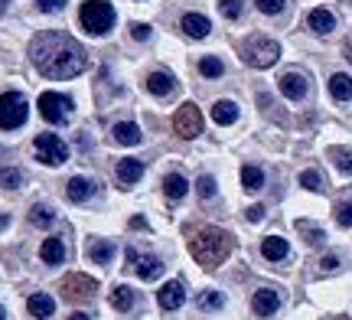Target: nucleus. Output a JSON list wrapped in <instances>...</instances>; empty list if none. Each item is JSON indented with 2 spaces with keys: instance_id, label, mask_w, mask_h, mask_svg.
I'll use <instances>...</instances> for the list:
<instances>
[{
  "instance_id": "obj_1",
  "label": "nucleus",
  "mask_w": 352,
  "mask_h": 320,
  "mask_svg": "<svg viewBox=\"0 0 352 320\" xmlns=\"http://www.w3.org/2000/svg\"><path fill=\"white\" fill-rule=\"evenodd\" d=\"M30 59L46 78H76L85 72L88 52L78 39L65 36V33H39L30 46Z\"/></svg>"
},
{
  "instance_id": "obj_2",
  "label": "nucleus",
  "mask_w": 352,
  "mask_h": 320,
  "mask_svg": "<svg viewBox=\"0 0 352 320\" xmlns=\"http://www.w3.org/2000/svg\"><path fill=\"white\" fill-rule=\"evenodd\" d=\"M232 235L226 229H219V226H199V229L189 232V255L199 262L202 268H219L228 255H232Z\"/></svg>"
},
{
  "instance_id": "obj_3",
  "label": "nucleus",
  "mask_w": 352,
  "mask_h": 320,
  "mask_svg": "<svg viewBox=\"0 0 352 320\" xmlns=\"http://www.w3.org/2000/svg\"><path fill=\"white\" fill-rule=\"evenodd\" d=\"M78 20H82V26H85L91 36H104L114 26V10H111V3H104V0H85Z\"/></svg>"
},
{
  "instance_id": "obj_4",
  "label": "nucleus",
  "mask_w": 352,
  "mask_h": 320,
  "mask_svg": "<svg viewBox=\"0 0 352 320\" xmlns=\"http://www.w3.org/2000/svg\"><path fill=\"white\" fill-rule=\"evenodd\" d=\"M241 56H245V63L254 65V69H271V65L280 59V46H277L274 39L252 36L241 43Z\"/></svg>"
},
{
  "instance_id": "obj_5",
  "label": "nucleus",
  "mask_w": 352,
  "mask_h": 320,
  "mask_svg": "<svg viewBox=\"0 0 352 320\" xmlns=\"http://www.w3.org/2000/svg\"><path fill=\"white\" fill-rule=\"evenodd\" d=\"M30 115V108H26V98L20 92H3L0 95V128L3 131H13L20 128Z\"/></svg>"
},
{
  "instance_id": "obj_6",
  "label": "nucleus",
  "mask_w": 352,
  "mask_h": 320,
  "mask_svg": "<svg viewBox=\"0 0 352 320\" xmlns=\"http://www.w3.org/2000/svg\"><path fill=\"white\" fill-rule=\"evenodd\" d=\"M72 98H65L59 92H43L39 95V115L46 118L50 125H65L69 118H72Z\"/></svg>"
},
{
  "instance_id": "obj_7",
  "label": "nucleus",
  "mask_w": 352,
  "mask_h": 320,
  "mask_svg": "<svg viewBox=\"0 0 352 320\" xmlns=\"http://www.w3.org/2000/svg\"><path fill=\"white\" fill-rule=\"evenodd\" d=\"M173 131L179 134V138H186V141L199 138L202 134V111L192 102L179 105V108H176V115H173Z\"/></svg>"
},
{
  "instance_id": "obj_8",
  "label": "nucleus",
  "mask_w": 352,
  "mask_h": 320,
  "mask_svg": "<svg viewBox=\"0 0 352 320\" xmlns=\"http://www.w3.org/2000/svg\"><path fill=\"white\" fill-rule=\"evenodd\" d=\"M33 147H36L39 160H43V164H50V167H59V164L69 160V147H65V141H59L56 134H36Z\"/></svg>"
},
{
  "instance_id": "obj_9",
  "label": "nucleus",
  "mask_w": 352,
  "mask_h": 320,
  "mask_svg": "<svg viewBox=\"0 0 352 320\" xmlns=\"http://www.w3.org/2000/svg\"><path fill=\"white\" fill-rule=\"evenodd\" d=\"M59 288H63V295L69 297V301H91L95 291H98L95 278H88V275H69V278H63Z\"/></svg>"
},
{
  "instance_id": "obj_10",
  "label": "nucleus",
  "mask_w": 352,
  "mask_h": 320,
  "mask_svg": "<svg viewBox=\"0 0 352 320\" xmlns=\"http://www.w3.org/2000/svg\"><path fill=\"white\" fill-rule=\"evenodd\" d=\"M127 262L134 265V271H138L144 281H157V278L164 275V262L153 255H140L138 248H127Z\"/></svg>"
},
{
  "instance_id": "obj_11",
  "label": "nucleus",
  "mask_w": 352,
  "mask_h": 320,
  "mask_svg": "<svg viewBox=\"0 0 352 320\" xmlns=\"http://www.w3.org/2000/svg\"><path fill=\"white\" fill-rule=\"evenodd\" d=\"M277 85H280V95L290 98V102H300V98H307V92H310V82L300 72H284V76L277 78Z\"/></svg>"
},
{
  "instance_id": "obj_12",
  "label": "nucleus",
  "mask_w": 352,
  "mask_h": 320,
  "mask_svg": "<svg viewBox=\"0 0 352 320\" xmlns=\"http://www.w3.org/2000/svg\"><path fill=\"white\" fill-rule=\"evenodd\" d=\"M252 308L258 317H271V314H277V308H280V295H277L274 288H261V291H254Z\"/></svg>"
},
{
  "instance_id": "obj_13",
  "label": "nucleus",
  "mask_w": 352,
  "mask_h": 320,
  "mask_svg": "<svg viewBox=\"0 0 352 320\" xmlns=\"http://www.w3.org/2000/svg\"><path fill=\"white\" fill-rule=\"evenodd\" d=\"M183 301H186V288H183V281H166L164 288H160V308L164 310L183 308Z\"/></svg>"
},
{
  "instance_id": "obj_14",
  "label": "nucleus",
  "mask_w": 352,
  "mask_h": 320,
  "mask_svg": "<svg viewBox=\"0 0 352 320\" xmlns=\"http://www.w3.org/2000/svg\"><path fill=\"white\" fill-rule=\"evenodd\" d=\"M179 26H183V30H186V36H192V39H206L209 33H212V23H209L202 13H186Z\"/></svg>"
},
{
  "instance_id": "obj_15",
  "label": "nucleus",
  "mask_w": 352,
  "mask_h": 320,
  "mask_svg": "<svg viewBox=\"0 0 352 320\" xmlns=\"http://www.w3.org/2000/svg\"><path fill=\"white\" fill-rule=\"evenodd\" d=\"M261 255L267 258V262H284V258L290 255L287 239H280V235H267V239L261 242Z\"/></svg>"
},
{
  "instance_id": "obj_16",
  "label": "nucleus",
  "mask_w": 352,
  "mask_h": 320,
  "mask_svg": "<svg viewBox=\"0 0 352 320\" xmlns=\"http://www.w3.org/2000/svg\"><path fill=\"white\" fill-rule=\"evenodd\" d=\"M307 23H310V30H314V33L327 36V33H333V30H336V17H333L329 10H323V7H316V10H310Z\"/></svg>"
},
{
  "instance_id": "obj_17",
  "label": "nucleus",
  "mask_w": 352,
  "mask_h": 320,
  "mask_svg": "<svg viewBox=\"0 0 352 320\" xmlns=\"http://www.w3.org/2000/svg\"><path fill=\"white\" fill-rule=\"evenodd\" d=\"M91 193H95V183H91L88 177H72L69 183H65V196H69L72 203H85Z\"/></svg>"
},
{
  "instance_id": "obj_18",
  "label": "nucleus",
  "mask_w": 352,
  "mask_h": 320,
  "mask_svg": "<svg viewBox=\"0 0 352 320\" xmlns=\"http://www.w3.org/2000/svg\"><path fill=\"white\" fill-rule=\"evenodd\" d=\"M114 141L134 147V144L144 141V134H140V128L134 125V121H121V125H114Z\"/></svg>"
},
{
  "instance_id": "obj_19",
  "label": "nucleus",
  "mask_w": 352,
  "mask_h": 320,
  "mask_svg": "<svg viewBox=\"0 0 352 320\" xmlns=\"http://www.w3.org/2000/svg\"><path fill=\"white\" fill-rule=\"evenodd\" d=\"M39 258H43L46 265H63V258H65L63 239H46V242H43V248H39Z\"/></svg>"
},
{
  "instance_id": "obj_20",
  "label": "nucleus",
  "mask_w": 352,
  "mask_h": 320,
  "mask_svg": "<svg viewBox=\"0 0 352 320\" xmlns=\"http://www.w3.org/2000/svg\"><path fill=\"white\" fill-rule=\"evenodd\" d=\"M329 95L336 98V102H349L352 98V78L346 72H336V76L329 78Z\"/></svg>"
},
{
  "instance_id": "obj_21",
  "label": "nucleus",
  "mask_w": 352,
  "mask_h": 320,
  "mask_svg": "<svg viewBox=\"0 0 352 320\" xmlns=\"http://www.w3.org/2000/svg\"><path fill=\"white\" fill-rule=\"evenodd\" d=\"M140 177H144V164H140V160H121V164H118V180H121L124 186H134Z\"/></svg>"
},
{
  "instance_id": "obj_22",
  "label": "nucleus",
  "mask_w": 352,
  "mask_h": 320,
  "mask_svg": "<svg viewBox=\"0 0 352 320\" xmlns=\"http://www.w3.org/2000/svg\"><path fill=\"white\" fill-rule=\"evenodd\" d=\"M173 76H170V72H151V78H147V89H151V95H160V98H164V95H170V92H173Z\"/></svg>"
},
{
  "instance_id": "obj_23",
  "label": "nucleus",
  "mask_w": 352,
  "mask_h": 320,
  "mask_svg": "<svg viewBox=\"0 0 352 320\" xmlns=\"http://www.w3.org/2000/svg\"><path fill=\"white\" fill-rule=\"evenodd\" d=\"M186 190H189V183H186V177H183V173H166V177H164V193L170 196V200H183V196H186Z\"/></svg>"
},
{
  "instance_id": "obj_24",
  "label": "nucleus",
  "mask_w": 352,
  "mask_h": 320,
  "mask_svg": "<svg viewBox=\"0 0 352 320\" xmlns=\"http://www.w3.org/2000/svg\"><path fill=\"white\" fill-rule=\"evenodd\" d=\"M235 118H239V105L235 102H226V98H222V102L212 105V121L215 125H232Z\"/></svg>"
},
{
  "instance_id": "obj_25",
  "label": "nucleus",
  "mask_w": 352,
  "mask_h": 320,
  "mask_svg": "<svg viewBox=\"0 0 352 320\" xmlns=\"http://www.w3.org/2000/svg\"><path fill=\"white\" fill-rule=\"evenodd\" d=\"M26 308H30V314H33V317H52L56 301H52L50 295H33L30 301H26Z\"/></svg>"
},
{
  "instance_id": "obj_26",
  "label": "nucleus",
  "mask_w": 352,
  "mask_h": 320,
  "mask_svg": "<svg viewBox=\"0 0 352 320\" xmlns=\"http://www.w3.org/2000/svg\"><path fill=\"white\" fill-rule=\"evenodd\" d=\"M241 186H245L248 193H258L264 186V173L254 164H245L241 167Z\"/></svg>"
},
{
  "instance_id": "obj_27",
  "label": "nucleus",
  "mask_w": 352,
  "mask_h": 320,
  "mask_svg": "<svg viewBox=\"0 0 352 320\" xmlns=\"http://www.w3.org/2000/svg\"><path fill=\"white\" fill-rule=\"evenodd\" d=\"M111 308H114V310H121V314L134 308V291H131L127 284H118V288L111 291Z\"/></svg>"
},
{
  "instance_id": "obj_28",
  "label": "nucleus",
  "mask_w": 352,
  "mask_h": 320,
  "mask_svg": "<svg viewBox=\"0 0 352 320\" xmlns=\"http://www.w3.org/2000/svg\"><path fill=\"white\" fill-rule=\"evenodd\" d=\"M88 255H91V262H95V265H111L114 245L111 242H95L91 248H88Z\"/></svg>"
},
{
  "instance_id": "obj_29",
  "label": "nucleus",
  "mask_w": 352,
  "mask_h": 320,
  "mask_svg": "<svg viewBox=\"0 0 352 320\" xmlns=\"http://www.w3.org/2000/svg\"><path fill=\"white\" fill-rule=\"evenodd\" d=\"M52 219H56V213H52L50 206L36 203L33 209H30V222H33V226H39V229H46V226H52Z\"/></svg>"
},
{
  "instance_id": "obj_30",
  "label": "nucleus",
  "mask_w": 352,
  "mask_h": 320,
  "mask_svg": "<svg viewBox=\"0 0 352 320\" xmlns=\"http://www.w3.org/2000/svg\"><path fill=\"white\" fill-rule=\"evenodd\" d=\"M297 229L307 235V242H310V245H323V239H327V232L320 229V226H314V222H307V219H300V222H297Z\"/></svg>"
},
{
  "instance_id": "obj_31",
  "label": "nucleus",
  "mask_w": 352,
  "mask_h": 320,
  "mask_svg": "<svg viewBox=\"0 0 352 320\" xmlns=\"http://www.w3.org/2000/svg\"><path fill=\"white\" fill-rule=\"evenodd\" d=\"M199 72L206 78H219L222 72H226V65H222V59H215V56H206V59L199 63Z\"/></svg>"
},
{
  "instance_id": "obj_32",
  "label": "nucleus",
  "mask_w": 352,
  "mask_h": 320,
  "mask_svg": "<svg viewBox=\"0 0 352 320\" xmlns=\"http://www.w3.org/2000/svg\"><path fill=\"white\" fill-rule=\"evenodd\" d=\"M336 222H340L342 229H352V196L336 203Z\"/></svg>"
},
{
  "instance_id": "obj_33",
  "label": "nucleus",
  "mask_w": 352,
  "mask_h": 320,
  "mask_svg": "<svg viewBox=\"0 0 352 320\" xmlns=\"http://www.w3.org/2000/svg\"><path fill=\"white\" fill-rule=\"evenodd\" d=\"M329 157H333V164L340 167L342 173H352V151H346V147H333Z\"/></svg>"
},
{
  "instance_id": "obj_34",
  "label": "nucleus",
  "mask_w": 352,
  "mask_h": 320,
  "mask_svg": "<svg viewBox=\"0 0 352 320\" xmlns=\"http://www.w3.org/2000/svg\"><path fill=\"white\" fill-rule=\"evenodd\" d=\"M300 186H303V190H310V193H320V190H323V177H320L316 170H303V173H300Z\"/></svg>"
},
{
  "instance_id": "obj_35",
  "label": "nucleus",
  "mask_w": 352,
  "mask_h": 320,
  "mask_svg": "<svg viewBox=\"0 0 352 320\" xmlns=\"http://www.w3.org/2000/svg\"><path fill=\"white\" fill-rule=\"evenodd\" d=\"M219 10H222L226 20H239L241 10H245V3H241V0H222V3H219Z\"/></svg>"
},
{
  "instance_id": "obj_36",
  "label": "nucleus",
  "mask_w": 352,
  "mask_h": 320,
  "mask_svg": "<svg viewBox=\"0 0 352 320\" xmlns=\"http://www.w3.org/2000/svg\"><path fill=\"white\" fill-rule=\"evenodd\" d=\"M219 308H222V295H219V291H202L199 310H219Z\"/></svg>"
},
{
  "instance_id": "obj_37",
  "label": "nucleus",
  "mask_w": 352,
  "mask_h": 320,
  "mask_svg": "<svg viewBox=\"0 0 352 320\" xmlns=\"http://www.w3.org/2000/svg\"><path fill=\"white\" fill-rule=\"evenodd\" d=\"M23 183V173L20 170H0V186H7V190H16Z\"/></svg>"
},
{
  "instance_id": "obj_38",
  "label": "nucleus",
  "mask_w": 352,
  "mask_h": 320,
  "mask_svg": "<svg viewBox=\"0 0 352 320\" xmlns=\"http://www.w3.org/2000/svg\"><path fill=\"white\" fill-rule=\"evenodd\" d=\"M196 190H199L202 200H212V196H215V177H209V173H206V177H199Z\"/></svg>"
},
{
  "instance_id": "obj_39",
  "label": "nucleus",
  "mask_w": 352,
  "mask_h": 320,
  "mask_svg": "<svg viewBox=\"0 0 352 320\" xmlns=\"http://www.w3.org/2000/svg\"><path fill=\"white\" fill-rule=\"evenodd\" d=\"M258 3V10L267 13V17H274V13L284 10V0H254Z\"/></svg>"
},
{
  "instance_id": "obj_40",
  "label": "nucleus",
  "mask_w": 352,
  "mask_h": 320,
  "mask_svg": "<svg viewBox=\"0 0 352 320\" xmlns=\"http://www.w3.org/2000/svg\"><path fill=\"white\" fill-rule=\"evenodd\" d=\"M63 3H65V0H36V7H39V10H46V13L63 10Z\"/></svg>"
},
{
  "instance_id": "obj_41",
  "label": "nucleus",
  "mask_w": 352,
  "mask_h": 320,
  "mask_svg": "<svg viewBox=\"0 0 352 320\" xmlns=\"http://www.w3.org/2000/svg\"><path fill=\"white\" fill-rule=\"evenodd\" d=\"M131 36H134V39H147V36H151V26H147V23H134V26H131Z\"/></svg>"
},
{
  "instance_id": "obj_42",
  "label": "nucleus",
  "mask_w": 352,
  "mask_h": 320,
  "mask_svg": "<svg viewBox=\"0 0 352 320\" xmlns=\"http://www.w3.org/2000/svg\"><path fill=\"white\" fill-rule=\"evenodd\" d=\"M320 268H323V271H336V268H340V258H336V255H327L323 262H320Z\"/></svg>"
},
{
  "instance_id": "obj_43",
  "label": "nucleus",
  "mask_w": 352,
  "mask_h": 320,
  "mask_svg": "<svg viewBox=\"0 0 352 320\" xmlns=\"http://www.w3.org/2000/svg\"><path fill=\"white\" fill-rule=\"evenodd\" d=\"M264 219V206H252L248 209V222H261Z\"/></svg>"
},
{
  "instance_id": "obj_44",
  "label": "nucleus",
  "mask_w": 352,
  "mask_h": 320,
  "mask_svg": "<svg viewBox=\"0 0 352 320\" xmlns=\"http://www.w3.org/2000/svg\"><path fill=\"white\" fill-rule=\"evenodd\" d=\"M346 59H349V63H352V36L346 39Z\"/></svg>"
},
{
  "instance_id": "obj_45",
  "label": "nucleus",
  "mask_w": 352,
  "mask_h": 320,
  "mask_svg": "<svg viewBox=\"0 0 352 320\" xmlns=\"http://www.w3.org/2000/svg\"><path fill=\"white\" fill-rule=\"evenodd\" d=\"M69 320H91V317H88V314H72Z\"/></svg>"
},
{
  "instance_id": "obj_46",
  "label": "nucleus",
  "mask_w": 352,
  "mask_h": 320,
  "mask_svg": "<svg viewBox=\"0 0 352 320\" xmlns=\"http://www.w3.org/2000/svg\"><path fill=\"white\" fill-rule=\"evenodd\" d=\"M7 3H10V0H0V13H3V7H7Z\"/></svg>"
},
{
  "instance_id": "obj_47",
  "label": "nucleus",
  "mask_w": 352,
  "mask_h": 320,
  "mask_svg": "<svg viewBox=\"0 0 352 320\" xmlns=\"http://www.w3.org/2000/svg\"><path fill=\"white\" fill-rule=\"evenodd\" d=\"M3 317H7V310H3V308H0V320H3Z\"/></svg>"
},
{
  "instance_id": "obj_48",
  "label": "nucleus",
  "mask_w": 352,
  "mask_h": 320,
  "mask_svg": "<svg viewBox=\"0 0 352 320\" xmlns=\"http://www.w3.org/2000/svg\"><path fill=\"white\" fill-rule=\"evenodd\" d=\"M329 320H346V317H329Z\"/></svg>"
}]
</instances>
